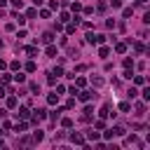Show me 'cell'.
Wrapping results in <instances>:
<instances>
[{"label":"cell","instance_id":"1","mask_svg":"<svg viewBox=\"0 0 150 150\" xmlns=\"http://www.w3.org/2000/svg\"><path fill=\"white\" fill-rule=\"evenodd\" d=\"M87 42H91V45H103V42H106V35H101V33H87Z\"/></svg>","mask_w":150,"mask_h":150},{"label":"cell","instance_id":"2","mask_svg":"<svg viewBox=\"0 0 150 150\" xmlns=\"http://www.w3.org/2000/svg\"><path fill=\"white\" fill-rule=\"evenodd\" d=\"M96 96H99V94H96V91H89V89L78 91V99H80V101H85V103H87V101H91V99H96Z\"/></svg>","mask_w":150,"mask_h":150},{"label":"cell","instance_id":"3","mask_svg":"<svg viewBox=\"0 0 150 150\" xmlns=\"http://www.w3.org/2000/svg\"><path fill=\"white\" fill-rule=\"evenodd\" d=\"M70 141H73L75 145H85V136H82V134H75V131L70 134Z\"/></svg>","mask_w":150,"mask_h":150},{"label":"cell","instance_id":"4","mask_svg":"<svg viewBox=\"0 0 150 150\" xmlns=\"http://www.w3.org/2000/svg\"><path fill=\"white\" fill-rule=\"evenodd\" d=\"M91 117H94V108H91V106H87V108L82 110V120H85V122H89Z\"/></svg>","mask_w":150,"mask_h":150},{"label":"cell","instance_id":"5","mask_svg":"<svg viewBox=\"0 0 150 150\" xmlns=\"http://www.w3.org/2000/svg\"><path fill=\"white\" fill-rule=\"evenodd\" d=\"M21 120H26V117H31V110H28V106H24V108H19V112H16Z\"/></svg>","mask_w":150,"mask_h":150},{"label":"cell","instance_id":"6","mask_svg":"<svg viewBox=\"0 0 150 150\" xmlns=\"http://www.w3.org/2000/svg\"><path fill=\"white\" fill-rule=\"evenodd\" d=\"M87 138H89V141H99L101 134H99V131H94V129H87Z\"/></svg>","mask_w":150,"mask_h":150},{"label":"cell","instance_id":"7","mask_svg":"<svg viewBox=\"0 0 150 150\" xmlns=\"http://www.w3.org/2000/svg\"><path fill=\"white\" fill-rule=\"evenodd\" d=\"M47 103H49V106H56V103H59V94H56V91L49 94V96H47Z\"/></svg>","mask_w":150,"mask_h":150},{"label":"cell","instance_id":"8","mask_svg":"<svg viewBox=\"0 0 150 150\" xmlns=\"http://www.w3.org/2000/svg\"><path fill=\"white\" fill-rule=\"evenodd\" d=\"M70 19H73V16H70L68 12H61V14H59V21H61V24H68Z\"/></svg>","mask_w":150,"mask_h":150},{"label":"cell","instance_id":"9","mask_svg":"<svg viewBox=\"0 0 150 150\" xmlns=\"http://www.w3.org/2000/svg\"><path fill=\"white\" fill-rule=\"evenodd\" d=\"M52 40H54V33H49V31H47V33H42V42H45V45H49Z\"/></svg>","mask_w":150,"mask_h":150},{"label":"cell","instance_id":"10","mask_svg":"<svg viewBox=\"0 0 150 150\" xmlns=\"http://www.w3.org/2000/svg\"><path fill=\"white\" fill-rule=\"evenodd\" d=\"M99 115H101V120H106V117L110 115V106H103V108L99 110Z\"/></svg>","mask_w":150,"mask_h":150},{"label":"cell","instance_id":"11","mask_svg":"<svg viewBox=\"0 0 150 150\" xmlns=\"http://www.w3.org/2000/svg\"><path fill=\"white\" fill-rule=\"evenodd\" d=\"M42 138H45V134H42L40 129H38V131H33V141H35V143H40Z\"/></svg>","mask_w":150,"mask_h":150},{"label":"cell","instance_id":"12","mask_svg":"<svg viewBox=\"0 0 150 150\" xmlns=\"http://www.w3.org/2000/svg\"><path fill=\"white\" fill-rule=\"evenodd\" d=\"M26 129H28V124H26V122H19V124L14 127V131H16V134H21V131H26Z\"/></svg>","mask_w":150,"mask_h":150},{"label":"cell","instance_id":"13","mask_svg":"<svg viewBox=\"0 0 150 150\" xmlns=\"http://www.w3.org/2000/svg\"><path fill=\"white\" fill-rule=\"evenodd\" d=\"M112 131H115V136H124V134H127V129L120 127V124H117V127H112Z\"/></svg>","mask_w":150,"mask_h":150},{"label":"cell","instance_id":"14","mask_svg":"<svg viewBox=\"0 0 150 150\" xmlns=\"http://www.w3.org/2000/svg\"><path fill=\"white\" fill-rule=\"evenodd\" d=\"M103 82H106V80L99 78V75H96V78H91V85H94V87H103Z\"/></svg>","mask_w":150,"mask_h":150},{"label":"cell","instance_id":"15","mask_svg":"<svg viewBox=\"0 0 150 150\" xmlns=\"http://www.w3.org/2000/svg\"><path fill=\"white\" fill-rule=\"evenodd\" d=\"M134 85H136V87L145 85V78H143V75H134Z\"/></svg>","mask_w":150,"mask_h":150},{"label":"cell","instance_id":"16","mask_svg":"<svg viewBox=\"0 0 150 150\" xmlns=\"http://www.w3.org/2000/svg\"><path fill=\"white\" fill-rule=\"evenodd\" d=\"M115 52H117V54H124V52H127V45H124V42H117V45H115Z\"/></svg>","mask_w":150,"mask_h":150},{"label":"cell","instance_id":"17","mask_svg":"<svg viewBox=\"0 0 150 150\" xmlns=\"http://www.w3.org/2000/svg\"><path fill=\"white\" fill-rule=\"evenodd\" d=\"M45 52H47V56H56V47H54L52 42L47 45V49H45Z\"/></svg>","mask_w":150,"mask_h":150},{"label":"cell","instance_id":"18","mask_svg":"<svg viewBox=\"0 0 150 150\" xmlns=\"http://www.w3.org/2000/svg\"><path fill=\"white\" fill-rule=\"evenodd\" d=\"M108 54H110L108 47H101V49H99V56H101V59H108Z\"/></svg>","mask_w":150,"mask_h":150},{"label":"cell","instance_id":"19","mask_svg":"<svg viewBox=\"0 0 150 150\" xmlns=\"http://www.w3.org/2000/svg\"><path fill=\"white\" fill-rule=\"evenodd\" d=\"M26 54H28V56H38V47H33V45L26 47Z\"/></svg>","mask_w":150,"mask_h":150},{"label":"cell","instance_id":"20","mask_svg":"<svg viewBox=\"0 0 150 150\" xmlns=\"http://www.w3.org/2000/svg\"><path fill=\"white\" fill-rule=\"evenodd\" d=\"M145 112V103H136V115H143Z\"/></svg>","mask_w":150,"mask_h":150},{"label":"cell","instance_id":"21","mask_svg":"<svg viewBox=\"0 0 150 150\" xmlns=\"http://www.w3.org/2000/svg\"><path fill=\"white\" fill-rule=\"evenodd\" d=\"M61 112H63V110H61V108H56V110H54V112H52V115H49V117H52V120H54V122H56V120H59V115H61Z\"/></svg>","mask_w":150,"mask_h":150},{"label":"cell","instance_id":"22","mask_svg":"<svg viewBox=\"0 0 150 150\" xmlns=\"http://www.w3.org/2000/svg\"><path fill=\"white\" fill-rule=\"evenodd\" d=\"M7 108H16V96H10L7 99Z\"/></svg>","mask_w":150,"mask_h":150},{"label":"cell","instance_id":"23","mask_svg":"<svg viewBox=\"0 0 150 150\" xmlns=\"http://www.w3.org/2000/svg\"><path fill=\"white\" fill-rule=\"evenodd\" d=\"M61 124H63L66 129H70V127H73V120H70V117H63V120H61Z\"/></svg>","mask_w":150,"mask_h":150},{"label":"cell","instance_id":"24","mask_svg":"<svg viewBox=\"0 0 150 150\" xmlns=\"http://www.w3.org/2000/svg\"><path fill=\"white\" fill-rule=\"evenodd\" d=\"M31 91H33V94H40V85H38V82H31Z\"/></svg>","mask_w":150,"mask_h":150},{"label":"cell","instance_id":"25","mask_svg":"<svg viewBox=\"0 0 150 150\" xmlns=\"http://www.w3.org/2000/svg\"><path fill=\"white\" fill-rule=\"evenodd\" d=\"M85 85H87V80H85V78H78V80H75V87H78V89H80V87H85Z\"/></svg>","mask_w":150,"mask_h":150},{"label":"cell","instance_id":"26","mask_svg":"<svg viewBox=\"0 0 150 150\" xmlns=\"http://www.w3.org/2000/svg\"><path fill=\"white\" fill-rule=\"evenodd\" d=\"M14 19L19 21V26H24V24H26V16H21V14H14Z\"/></svg>","mask_w":150,"mask_h":150},{"label":"cell","instance_id":"27","mask_svg":"<svg viewBox=\"0 0 150 150\" xmlns=\"http://www.w3.org/2000/svg\"><path fill=\"white\" fill-rule=\"evenodd\" d=\"M14 80H16V82H26V75H24V73H16Z\"/></svg>","mask_w":150,"mask_h":150},{"label":"cell","instance_id":"28","mask_svg":"<svg viewBox=\"0 0 150 150\" xmlns=\"http://www.w3.org/2000/svg\"><path fill=\"white\" fill-rule=\"evenodd\" d=\"M127 94H129V99H136V96H138V91H136V87H131V89H129Z\"/></svg>","mask_w":150,"mask_h":150},{"label":"cell","instance_id":"29","mask_svg":"<svg viewBox=\"0 0 150 150\" xmlns=\"http://www.w3.org/2000/svg\"><path fill=\"white\" fill-rule=\"evenodd\" d=\"M49 7H52V10H59L61 3H59V0H49Z\"/></svg>","mask_w":150,"mask_h":150},{"label":"cell","instance_id":"30","mask_svg":"<svg viewBox=\"0 0 150 150\" xmlns=\"http://www.w3.org/2000/svg\"><path fill=\"white\" fill-rule=\"evenodd\" d=\"M0 82L7 85V82H10V73H3V75H0Z\"/></svg>","mask_w":150,"mask_h":150},{"label":"cell","instance_id":"31","mask_svg":"<svg viewBox=\"0 0 150 150\" xmlns=\"http://www.w3.org/2000/svg\"><path fill=\"white\" fill-rule=\"evenodd\" d=\"M70 10H73V12H82V5H80V3H73Z\"/></svg>","mask_w":150,"mask_h":150},{"label":"cell","instance_id":"32","mask_svg":"<svg viewBox=\"0 0 150 150\" xmlns=\"http://www.w3.org/2000/svg\"><path fill=\"white\" fill-rule=\"evenodd\" d=\"M47 82H49V85H56V75H54V73L47 75Z\"/></svg>","mask_w":150,"mask_h":150},{"label":"cell","instance_id":"33","mask_svg":"<svg viewBox=\"0 0 150 150\" xmlns=\"http://www.w3.org/2000/svg\"><path fill=\"white\" fill-rule=\"evenodd\" d=\"M141 94H143V99H145V101H150V87H145Z\"/></svg>","mask_w":150,"mask_h":150},{"label":"cell","instance_id":"34","mask_svg":"<svg viewBox=\"0 0 150 150\" xmlns=\"http://www.w3.org/2000/svg\"><path fill=\"white\" fill-rule=\"evenodd\" d=\"M26 70H28V73H35V63L28 61V63H26Z\"/></svg>","mask_w":150,"mask_h":150},{"label":"cell","instance_id":"35","mask_svg":"<svg viewBox=\"0 0 150 150\" xmlns=\"http://www.w3.org/2000/svg\"><path fill=\"white\" fill-rule=\"evenodd\" d=\"M131 12H134V10H131V7H127V10L122 12V16H124V19H129V16H131Z\"/></svg>","mask_w":150,"mask_h":150},{"label":"cell","instance_id":"36","mask_svg":"<svg viewBox=\"0 0 150 150\" xmlns=\"http://www.w3.org/2000/svg\"><path fill=\"white\" fill-rule=\"evenodd\" d=\"M94 127H96V129H106V122H103V120H96V124H94Z\"/></svg>","mask_w":150,"mask_h":150},{"label":"cell","instance_id":"37","mask_svg":"<svg viewBox=\"0 0 150 150\" xmlns=\"http://www.w3.org/2000/svg\"><path fill=\"white\" fill-rule=\"evenodd\" d=\"M12 5H14L16 10H21V7H24V3H21V0H12Z\"/></svg>","mask_w":150,"mask_h":150},{"label":"cell","instance_id":"38","mask_svg":"<svg viewBox=\"0 0 150 150\" xmlns=\"http://www.w3.org/2000/svg\"><path fill=\"white\" fill-rule=\"evenodd\" d=\"M134 49H136V52H145V47H143L141 42H134Z\"/></svg>","mask_w":150,"mask_h":150},{"label":"cell","instance_id":"39","mask_svg":"<svg viewBox=\"0 0 150 150\" xmlns=\"http://www.w3.org/2000/svg\"><path fill=\"white\" fill-rule=\"evenodd\" d=\"M129 108H131L129 103H120V110H122V112H129Z\"/></svg>","mask_w":150,"mask_h":150},{"label":"cell","instance_id":"40","mask_svg":"<svg viewBox=\"0 0 150 150\" xmlns=\"http://www.w3.org/2000/svg\"><path fill=\"white\" fill-rule=\"evenodd\" d=\"M106 26H108V28H115L117 24H115V19H108V21H106Z\"/></svg>","mask_w":150,"mask_h":150},{"label":"cell","instance_id":"41","mask_svg":"<svg viewBox=\"0 0 150 150\" xmlns=\"http://www.w3.org/2000/svg\"><path fill=\"white\" fill-rule=\"evenodd\" d=\"M124 68H134V61H131V59H124Z\"/></svg>","mask_w":150,"mask_h":150},{"label":"cell","instance_id":"42","mask_svg":"<svg viewBox=\"0 0 150 150\" xmlns=\"http://www.w3.org/2000/svg\"><path fill=\"white\" fill-rule=\"evenodd\" d=\"M35 14H38V10H28V12H26V16H28V19H33Z\"/></svg>","mask_w":150,"mask_h":150},{"label":"cell","instance_id":"43","mask_svg":"<svg viewBox=\"0 0 150 150\" xmlns=\"http://www.w3.org/2000/svg\"><path fill=\"white\" fill-rule=\"evenodd\" d=\"M40 16L42 19H49V10H40Z\"/></svg>","mask_w":150,"mask_h":150},{"label":"cell","instance_id":"44","mask_svg":"<svg viewBox=\"0 0 150 150\" xmlns=\"http://www.w3.org/2000/svg\"><path fill=\"white\" fill-rule=\"evenodd\" d=\"M0 96H7V89H5L3 85H0Z\"/></svg>","mask_w":150,"mask_h":150},{"label":"cell","instance_id":"45","mask_svg":"<svg viewBox=\"0 0 150 150\" xmlns=\"http://www.w3.org/2000/svg\"><path fill=\"white\" fill-rule=\"evenodd\" d=\"M7 5V0H0V7H5Z\"/></svg>","mask_w":150,"mask_h":150},{"label":"cell","instance_id":"46","mask_svg":"<svg viewBox=\"0 0 150 150\" xmlns=\"http://www.w3.org/2000/svg\"><path fill=\"white\" fill-rule=\"evenodd\" d=\"M33 3H35V7H38V5H42V0H33Z\"/></svg>","mask_w":150,"mask_h":150},{"label":"cell","instance_id":"47","mask_svg":"<svg viewBox=\"0 0 150 150\" xmlns=\"http://www.w3.org/2000/svg\"><path fill=\"white\" fill-rule=\"evenodd\" d=\"M136 3H138V5H145V3H148V0H136Z\"/></svg>","mask_w":150,"mask_h":150},{"label":"cell","instance_id":"48","mask_svg":"<svg viewBox=\"0 0 150 150\" xmlns=\"http://www.w3.org/2000/svg\"><path fill=\"white\" fill-rule=\"evenodd\" d=\"M3 145H5V143H3V138H0V148H3Z\"/></svg>","mask_w":150,"mask_h":150},{"label":"cell","instance_id":"49","mask_svg":"<svg viewBox=\"0 0 150 150\" xmlns=\"http://www.w3.org/2000/svg\"><path fill=\"white\" fill-rule=\"evenodd\" d=\"M0 49H3V40H0Z\"/></svg>","mask_w":150,"mask_h":150}]
</instances>
